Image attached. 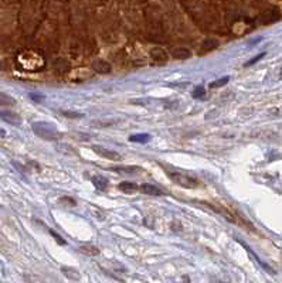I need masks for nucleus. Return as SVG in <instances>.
Returning a JSON list of instances; mask_svg holds the SVG:
<instances>
[{
  "instance_id": "4468645a",
  "label": "nucleus",
  "mask_w": 282,
  "mask_h": 283,
  "mask_svg": "<svg viewBox=\"0 0 282 283\" xmlns=\"http://www.w3.org/2000/svg\"><path fill=\"white\" fill-rule=\"evenodd\" d=\"M63 270V273L67 276V278H70L71 280H80L81 276H80V272L77 270V269H74V268H63L61 269Z\"/></svg>"
},
{
  "instance_id": "0eeeda50",
  "label": "nucleus",
  "mask_w": 282,
  "mask_h": 283,
  "mask_svg": "<svg viewBox=\"0 0 282 283\" xmlns=\"http://www.w3.org/2000/svg\"><path fill=\"white\" fill-rule=\"evenodd\" d=\"M0 119H3L4 122H7V123H10V125H16V126L21 123V118H20L17 113L9 112V111L0 112Z\"/></svg>"
},
{
  "instance_id": "f8f14e48",
  "label": "nucleus",
  "mask_w": 282,
  "mask_h": 283,
  "mask_svg": "<svg viewBox=\"0 0 282 283\" xmlns=\"http://www.w3.org/2000/svg\"><path fill=\"white\" fill-rule=\"evenodd\" d=\"M119 190L123 191V193H126V194H133V193H136L138 190H139V187L135 184V183H130V181H123L119 184Z\"/></svg>"
},
{
  "instance_id": "2eb2a0df",
  "label": "nucleus",
  "mask_w": 282,
  "mask_h": 283,
  "mask_svg": "<svg viewBox=\"0 0 282 283\" xmlns=\"http://www.w3.org/2000/svg\"><path fill=\"white\" fill-rule=\"evenodd\" d=\"M13 105H16V99L0 92V106H13Z\"/></svg>"
},
{
  "instance_id": "f257e3e1",
  "label": "nucleus",
  "mask_w": 282,
  "mask_h": 283,
  "mask_svg": "<svg viewBox=\"0 0 282 283\" xmlns=\"http://www.w3.org/2000/svg\"><path fill=\"white\" fill-rule=\"evenodd\" d=\"M17 62L24 68L26 71H37L44 65V60L39 52L36 51H21L17 55Z\"/></svg>"
},
{
  "instance_id": "6ab92c4d",
  "label": "nucleus",
  "mask_w": 282,
  "mask_h": 283,
  "mask_svg": "<svg viewBox=\"0 0 282 283\" xmlns=\"http://www.w3.org/2000/svg\"><path fill=\"white\" fill-rule=\"evenodd\" d=\"M230 81V77H223L221 80H218V81L215 82H211V88H220V86H224V85H227Z\"/></svg>"
},
{
  "instance_id": "20e7f679",
  "label": "nucleus",
  "mask_w": 282,
  "mask_h": 283,
  "mask_svg": "<svg viewBox=\"0 0 282 283\" xmlns=\"http://www.w3.org/2000/svg\"><path fill=\"white\" fill-rule=\"evenodd\" d=\"M170 55L176 60H187L192 57V51L186 47H173L170 50Z\"/></svg>"
},
{
  "instance_id": "b1692460",
  "label": "nucleus",
  "mask_w": 282,
  "mask_h": 283,
  "mask_svg": "<svg viewBox=\"0 0 282 283\" xmlns=\"http://www.w3.org/2000/svg\"><path fill=\"white\" fill-rule=\"evenodd\" d=\"M61 201H67L68 204H71L72 207L75 205V200H72V198H68V197H63V198H61Z\"/></svg>"
},
{
  "instance_id": "f03ea898",
  "label": "nucleus",
  "mask_w": 282,
  "mask_h": 283,
  "mask_svg": "<svg viewBox=\"0 0 282 283\" xmlns=\"http://www.w3.org/2000/svg\"><path fill=\"white\" fill-rule=\"evenodd\" d=\"M169 177L180 187H184V188H196L197 187V180L190 176H186L182 173H170Z\"/></svg>"
},
{
  "instance_id": "412c9836",
  "label": "nucleus",
  "mask_w": 282,
  "mask_h": 283,
  "mask_svg": "<svg viewBox=\"0 0 282 283\" xmlns=\"http://www.w3.org/2000/svg\"><path fill=\"white\" fill-rule=\"evenodd\" d=\"M63 115L67 118H74V119H80L84 116L82 113H75V112H63Z\"/></svg>"
},
{
  "instance_id": "9b49d317",
  "label": "nucleus",
  "mask_w": 282,
  "mask_h": 283,
  "mask_svg": "<svg viewBox=\"0 0 282 283\" xmlns=\"http://www.w3.org/2000/svg\"><path fill=\"white\" fill-rule=\"evenodd\" d=\"M91 181H92V184H94L98 190H101V191H104V190L108 188V180H106L105 177H102V176H94V177L91 178Z\"/></svg>"
},
{
  "instance_id": "5701e85b",
  "label": "nucleus",
  "mask_w": 282,
  "mask_h": 283,
  "mask_svg": "<svg viewBox=\"0 0 282 283\" xmlns=\"http://www.w3.org/2000/svg\"><path fill=\"white\" fill-rule=\"evenodd\" d=\"M51 235H53V237H54V238H55V239H57V241H58V242H60V243H63V245L65 243V242H64V241H63V238H61L60 235H57V234H55L54 231H51Z\"/></svg>"
},
{
  "instance_id": "aec40b11",
  "label": "nucleus",
  "mask_w": 282,
  "mask_h": 283,
  "mask_svg": "<svg viewBox=\"0 0 282 283\" xmlns=\"http://www.w3.org/2000/svg\"><path fill=\"white\" fill-rule=\"evenodd\" d=\"M206 95V89H204V86H197V88H194V91H193V98H196V99H199V98H203Z\"/></svg>"
},
{
  "instance_id": "a211bd4d",
  "label": "nucleus",
  "mask_w": 282,
  "mask_h": 283,
  "mask_svg": "<svg viewBox=\"0 0 282 283\" xmlns=\"http://www.w3.org/2000/svg\"><path fill=\"white\" fill-rule=\"evenodd\" d=\"M114 123H116V121H94L92 122V125L95 127H108V126H111Z\"/></svg>"
},
{
  "instance_id": "4be33fe9",
  "label": "nucleus",
  "mask_w": 282,
  "mask_h": 283,
  "mask_svg": "<svg viewBox=\"0 0 282 283\" xmlns=\"http://www.w3.org/2000/svg\"><path fill=\"white\" fill-rule=\"evenodd\" d=\"M264 55H265L264 52H262V54H259V55H257V57H255L254 60H251V61H248V62L245 64V67H248V65H252V64H255V62H257V61H259V60H261V58H262Z\"/></svg>"
},
{
  "instance_id": "ddd939ff",
  "label": "nucleus",
  "mask_w": 282,
  "mask_h": 283,
  "mask_svg": "<svg viewBox=\"0 0 282 283\" xmlns=\"http://www.w3.org/2000/svg\"><path fill=\"white\" fill-rule=\"evenodd\" d=\"M80 252L84 253V255H88V256H96L99 255V249L94 245H82L80 246Z\"/></svg>"
},
{
  "instance_id": "1a4fd4ad",
  "label": "nucleus",
  "mask_w": 282,
  "mask_h": 283,
  "mask_svg": "<svg viewBox=\"0 0 282 283\" xmlns=\"http://www.w3.org/2000/svg\"><path fill=\"white\" fill-rule=\"evenodd\" d=\"M92 71L91 70H86V68H78L75 70V72L72 74V80L75 81H85V80H89L92 78Z\"/></svg>"
},
{
  "instance_id": "39448f33",
  "label": "nucleus",
  "mask_w": 282,
  "mask_h": 283,
  "mask_svg": "<svg viewBox=\"0 0 282 283\" xmlns=\"http://www.w3.org/2000/svg\"><path fill=\"white\" fill-rule=\"evenodd\" d=\"M92 71H95L98 74H109L112 71V67L109 62H106L104 60H95L92 62Z\"/></svg>"
},
{
  "instance_id": "7ed1b4c3",
  "label": "nucleus",
  "mask_w": 282,
  "mask_h": 283,
  "mask_svg": "<svg viewBox=\"0 0 282 283\" xmlns=\"http://www.w3.org/2000/svg\"><path fill=\"white\" fill-rule=\"evenodd\" d=\"M92 150L96 153V154H99L101 157H104V159H106V160H112V162H119L122 159V156L118 153V152H115V150H111V149H106V147H104V146H98V144H94L92 146Z\"/></svg>"
},
{
  "instance_id": "dca6fc26",
  "label": "nucleus",
  "mask_w": 282,
  "mask_h": 283,
  "mask_svg": "<svg viewBox=\"0 0 282 283\" xmlns=\"http://www.w3.org/2000/svg\"><path fill=\"white\" fill-rule=\"evenodd\" d=\"M130 142H138V143H146L150 140V135L148 133H139V135H133L129 137Z\"/></svg>"
},
{
  "instance_id": "6e6552de",
  "label": "nucleus",
  "mask_w": 282,
  "mask_h": 283,
  "mask_svg": "<svg viewBox=\"0 0 282 283\" xmlns=\"http://www.w3.org/2000/svg\"><path fill=\"white\" fill-rule=\"evenodd\" d=\"M43 129H44V132H36L40 137L43 139H48V140H54V139H57V132L51 127V125H43Z\"/></svg>"
},
{
  "instance_id": "423d86ee",
  "label": "nucleus",
  "mask_w": 282,
  "mask_h": 283,
  "mask_svg": "<svg viewBox=\"0 0 282 283\" xmlns=\"http://www.w3.org/2000/svg\"><path fill=\"white\" fill-rule=\"evenodd\" d=\"M149 55H150V58L153 60V61H156V62H166L167 61V54H166V51L160 48V47H155V48H152L150 51H149Z\"/></svg>"
},
{
  "instance_id": "9d476101",
  "label": "nucleus",
  "mask_w": 282,
  "mask_h": 283,
  "mask_svg": "<svg viewBox=\"0 0 282 283\" xmlns=\"http://www.w3.org/2000/svg\"><path fill=\"white\" fill-rule=\"evenodd\" d=\"M139 190H140L143 194H148V196H162V194H163L160 188H158V187L153 186V184H143V186L139 187Z\"/></svg>"
},
{
  "instance_id": "f3484780",
  "label": "nucleus",
  "mask_w": 282,
  "mask_h": 283,
  "mask_svg": "<svg viewBox=\"0 0 282 283\" xmlns=\"http://www.w3.org/2000/svg\"><path fill=\"white\" fill-rule=\"evenodd\" d=\"M116 171H119V173H125V174H133L135 171H140V168H138V167H130V166H123V167H116L115 168Z\"/></svg>"
}]
</instances>
